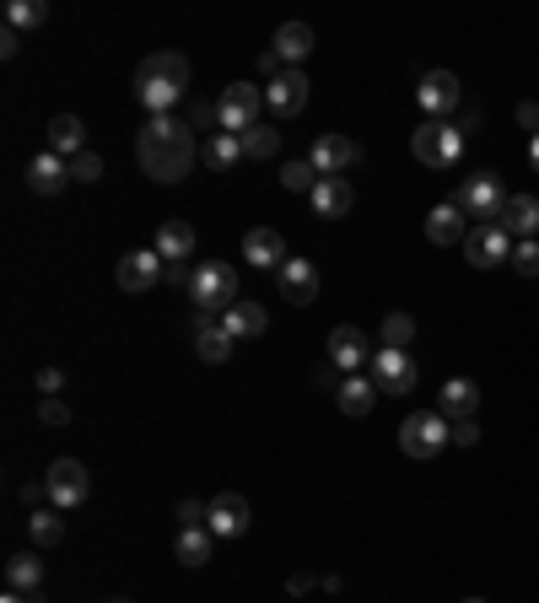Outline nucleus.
Segmentation results:
<instances>
[{
  "mask_svg": "<svg viewBox=\"0 0 539 603\" xmlns=\"http://www.w3.org/2000/svg\"><path fill=\"white\" fill-rule=\"evenodd\" d=\"M0 603H38V593H5Z\"/></svg>",
  "mask_w": 539,
  "mask_h": 603,
  "instance_id": "nucleus-48",
  "label": "nucleus"
},
{
  "mask_svg": "<svg viewBox=\"0 0 539 603\" xmlns=\"http://www.w3.org/2000/svg\"><path fill=\"white\" fill-rule=\"evenodd\" d=\"M195 248H200V237H195L190 221H162V227H157V254H162L168 265H190Z\"/></svg>",
  "mask_w": 539,
  "mask_h": 603,
  "instance_id": "nucleus-20",
  "label": "nucleus"
},
{
  "mask_svg": "<svg viewBox=\"0 0 539 603\" xmlns=\"http://www.w3.org/2000/svg\"><path fill=\"white\" fill-rule=\"evenodd\" d=\"M410 339H415V318H410V313H389V318H383V345L404 350Z\"/></svg>",
  "mask_w": 539,
  "mask_h": 603,
  "instance_id": "nucleus-38",
  "label": "nucleus"
},
{
  "mask_svg": "<svg viewBox=\"0 0 539 603\" xmlns=\"http://www.w3.org/2000/svg\"><path fill=\"white\" fill-rule=\"evenodd\" d=\"M232 345H238V339L227 335V324H221L216 313H200V318H195V350H200V361H210V367L227 361Z\"/></svg>",
  "mask_w": 539,
  "mask_h": 603,
  "instance_id": "nucleus-23",
  "label": "nucleus"
},
{
  "mask_svg": "<svg viewBox=\"0 0 539 603\" xmlns=\"http://www.w3.org/2000/svg\"><path fill=\"white\" fill-rule=\"evenodd\" d=\"M135 162L146 178L157 184H184L200 162V146H195V125L179 119V114H157L146 130L135 135Z\"/></svg>",
  "mask_w": 539,
  "mask_h": 603,
  "instance_id": "nucleus-1",
  "label": "nucleus"
},
{
  "mask_svg": "<svg viewBox=\"0 0 539 603\" xmlns=\"http://www.w3.org/2000/svg\"><path fill=\"white\" fill-rule=\"evenodd\" d=\"M529 167H535V173H539V135H535V140H529Z\"/></svg>",
  "mask_w": 539,
  "mask_h": 603,
  "instance_id": "nucleus-49",
  "label": "nucleus"
},
{
  "mask_svg": "<svg viewBox=\"0 0 539 603\" xmlns=\"http://www.w3.org/2000/svg\"><path fill=\"white\" fill-rule=\"evenodd\" d=\"M507 237H518V243H529V237H539V200L535 195H513L507 200V210H502V221H496Z\"/></svg>",
  "mask_w": 539,
  "mask_h": 603,
  "instance_id": "nucleus-24",
  "label": "nucleus"
},
{
  "mask_svg": "<svg viewBox=\"0 0 539 603\" xmlns=\"http://www.w3.org/2000/svg\"><path fill=\"white\" fill-rule=\"evenodd\" d=\"M27 534L38 549H55V544H66V518H60V507H38L33 518H27Z\"/></svg>",
  "mask_w": 539,
  "mask_h": 603,
  "instance_id": "nucleus-31",
  "label": "nucleus"
},
{
  "mask_svg": "<svg viewBox=\"0 0 539 603\" xmlns=\"http://www.w3.org/2000/svg\"><path fill=\"white\" fill-rule=\"evenodd\" d=\"M221 324H227V335H232V339H254V335H265V329H270L265 308H260V302H243V297L221 313Z\"/></svg>",
  "mask_w": 539,
  "mask_h": 603,
  "instance_id": "nucleus-28",
  "label": "nucleus"
},
{
  "mask_svg": "<svg viewBox=\"0 0 539 603\" xmlns=\"http://www.w3.org/2000/svg\"><path fill=\"white\" fill-rule=\"evenodd\" d=\"M454 442H459V448H474V442H480V426H474V420H454Z\"/></svg>",
  "mask_w": 539,
  "mask_h": 603,
  "instance_id": "nucleus-45",
  "label": "nucleus"
},
{
  "mask_svg": "<svg viewBox=\"0 0 539 603\" xmlns=\"http://www.w3.org/2000/svg\"><path fill=\"white\" fill-rule=\"evenodd\" d=\"M513 269H518L524 280H535V275H539V237H529V243H518V248H513Z\"/></svg>",
  "mask_w": 539,
  "mask_h": 603,
  "instance_id": "nucleus-40",
  "label": "nucleus"
},
{
  "mask_svg": "<svg viewBox=\"0 0 539 603\" xmlns=\"http://www.w3.org/2000/svg\"><path fill=\"white\" fill-rule=\"evenodd\" d=\"M238 162H243V140H238V135H210V140H205V167L227 173V167H238Z\"/></svg>",
  "mask_w": 539,
  "mask_h": 603,
  "instance_id": "nucleus-34",
  "label": "nucleus"
},
{
  "mask_svg": "<svg viewBox=\"0 0 539 603\" xmlns=\"http://www.w3.org/2000/svg\"><path fill=\"white\" fill-rule=\"evenodd\" d=\"M308 86H313V81H308L302 70H280L265 86V108L275 119H297V114L308 108Z\"/></svg>",
  "mask_w": 539,
  "mask_h": 603,
  "instance_id": "nucleus-13",
  "label": "nucleus"
},
{
  "mask_svg": "<svg viewBox=\"0 0 539 603\" xmlns=\"http://www.w3.org/2000/svg\"><path fill=\"white\" fill-rule=\"evenodd\" d=\"M44 16H49V5H44V0H11V5H5V27H16V33L44 27Z\"/></svg>",
  "mask_w": 539,
  "mask_h": 603,
  "instance_id": "nucleus-36",
  "label": "nucleus"
},
{
  "mask_svg": "<svg viewBox=\"0 0 539 603\" xmlns=\"http://www.w3.org/2000/svg\"><path fill=\"white\" fill-rule=\"evenodd\" d=\"M190 297L200 302V313H227V308L238 302V269L221 265V259H205V265H195Z\"/></svg>",
  "mask_w": 539,
  "mask_h": 603,
  "instance_id": "nucleus-5",
  "label": "nucleus"
},
{
  "mask_svg": "<svg viewBox=\"0 0 539 603\" xmlns=\"http://www.w3.org/2000/svg\"><path fill=\"white\" fill-rule=\"evenodd\" d=\"M470 237V221H465V210L454 200L432 205V216H426V243H437V248H454V243H465Z\"/></svg>",
  "mask_w": 539,
  "mask_h": 603,
  "instance_id": "nucleus-19",
  "label": "nucleus"
},
{
  "mask_svg": "<svg viewBox=\"0 0 539 603\" xmlns=\"http://www.w3.org/2000/svg\"><path fill=\"white\" fill-rule=\"evenodd\" d=\"M330 367L335 372H362V367H372V345H367V335L356 329V324H340V329H330Z\"/></svg>",
  "mask_w": 539,
  "mask_h": 603,
  "instance_id": "nucleus-14",
  "label": "nucleus"
},
{
  "mask_svg": "<svg viewBox=\"0 0 539 603\" xmlns=\"http://www.w3.org/2000/svg\"><path fill=\"white\" fill-rule=\"evenodd\" d=\"M415 103H421V114L448 119V114L465 103V86H459V76H454V70H426V76H421V86H415Z\"/></svg>",
  "mask_w": 539,
  "mask_h": 603,
  "instance_id": "nucleus-9",
  "label": "nucleus"
},
{
  "mask_svg": "<svg viewBox=\"0 0 539 603\" xmlns=\"http://www.w3.org/2000/svg\"><path fill=\"white\" fill-rule=\"evenodd\" d=\"M44 485H49V501L60 507V512H76L81 501H87V490H92V474L81 459H55L49 474H44Z\"/></svg>",
  "mask_w": 539,
  "mask_h": 603,
  "instance_id": "nucleus-7",
  "label": "nucleus"
},
{
  "mask_svg": "<svg viewBox=\"0 0 539 603\" xmlns=\"http://www.w3.org/2000/svg\"><path fill=\"white\" fill-rule=\"evenodd\" d=\"M367 378H372L383 394H410V389L421 383V367L410 361V350H394V345H383V350H372V367H367Z\"/></svg>",
  "mask_w": 539,
  "mask_h": 603,
  "instance_id": "nucleus-8",
  "label": "nucleus"
},
{
  "mask_svg": "<svg viewBox=\"0 0 539 603\" xmlns=\"http://www.w3.org/2000/svg\"><path fill=\"white\" fill-rule=\"evenodd\" d=\"M135 97L151 108V119L157 114H173L179 108V97H184V86H173V81H157V76H135Z\"/></svg>",
  "mask_w": 539,
  "mask_h": 603,
  "instance_id": "nucleus-29",
  "label": "nucleus"
},
{
  "mask_svg": "<svg viewBox=\"0 0 539 603\" xmlns=\"http://www.w3.org/2000/svg\"><path fill=\"white\" fill-rule=\"evenodd\" d=\"M44 135H49V151H55V156H66V162L87 151V125H81L76 114H55Z\"/></svg>",
  "mask_w": 539,
  "mask_h": 603,
  "instance_id": "nucleus-26",
  "label": "nucleus"
},
{
  "mask_svg": "<svg viewBox=\"0 0 539 603\" xmlns=\"http://www.w3.org/2000/svg\"><path fill=\"white\" fill-rule=\"evenodd\" d=\"M518 125L539 135V103H518Z\"/></svg>",
  "mask_w": 539,
  "mask_h": 603,
  "instance_id": "nucleus-47",
  "label": "nucleus"
},
{
  "mask_svg": "<svg viewBox=\"0 0 539 603\" xmlns=\"http://www.w3.org/2000/svg\"><path fill=\"white\" fill-rule=\"evenodd\" d=\"M205 518H210V507H200V501H179V523H184V529H205Z\"/></svg>",
  "mask_w": 539,
  "mask_h": 603,
  "instance_id": "nucleus-44",
  "label": "nucleus"
},
{
  "mask_svg": "<svg viewBox=\"0 0 539 603\" xmlns=\"http://www.w3.org/2000/svg\"><path fill=\"white\" fill-rule=\"evenodd\" d=\"M16 49H22V33H16V27H5V33H0V55H5V60H16Z\"/></svg>",
  "mask_w": 539,
  "mask_h": 603,
  "instance_id": "nucleus-46",
  "label": "nucleus"
},
{
  "mask_svg": "<svg viewBox=\"0 0 539 603\" xmlns=\"http://www.w3.org/2000/svg\"><path fill=\"white\" fill-rule=\"evenodd\" d=\"M5 582H11V593H38V588H44V560L11 555V560H5Z\"/></svg>",
  "mask_w": 539,
  "mask_h": 603,
  "instance_id": "nucleus-32",
  "label": "nucleus"
},
{
  "mask_svg": "<svg viewBox=\"0 0 539 603\" xmlns=\"http://www.w3.org/2000/svg\"><path fill=\"white\" fill-rule=\"evenodd\" d=\"M60 389H66V372H60V367H44V372H38V394H44V399H60Z\"/></svg>",
  "mask_w": 539,
  "mask_h": 603,
  "instance_id": "nucleus-42",
  "label": "nucleus"
},
{
  "mask_svg": "<svg viewBox=\"0 0 539 603\" xmlns=\"http://www.w3.org/2000/svg\"><path fill=\"white\" fill-rule=\"evenodd\" d=\"M465 603H485V599H465Z\"/></svg>",
  "mask_w": 539,
  "mask_h": 603,
  "instance_id": "nucleus-51",
  "label": "nucleus"
},
{
  "mask_svg": "<svg viewBox=\"0 0 539 603\" xmlns=\"http://www.w3.org/2000/svg\"><path fill=\"white\" fill-rule=\"evenodd\" d=\"M114 280H119V291H151L157 280H168V259L157 254V248H135V254H125L119 259V269H114Z\"/></svg>",
  "mask_w": 539,
  "mask_h": 603,
  "instance_id": "nucleus-12",
  "label": "nucleus"
},
{
  "mask_svg": "<svg viewBox=\"0 0 539 603\" xmlns=\"http://www.w3.org/2000/svg\"><path fill=\"white\" fill-rule=\"evenodd\" d=\"M114 603H135V599H114Z\"/></svg>",
  "mask_w": 539,
  "mask_h": 603,
  "instance_id": "nucleus-50",
  "label": "nucleus"
},
{
  "mask_svg": "<svg viewBox=\"0 0 539 603\" xmlns=\"http://www.w3.org/2000/svg\"><path fill=\"white\" fill-rule=\"evenodd\" d=\"M308 200H313V216H324V221H340V216H351V205H356V189H351L345 178H319V189H313Z\"/></svg>",
  "mask_w": 539,
  "mask_h": 603,
  "instance_id": "nucleus-25",
  "label": "nucleus"
},
{
  "mask_svg": "<svg viewBox=\"0 0 539 603\" xmlns=\"http://www.w3.org/2000/svg\"><path fill=\"white\" fill-rule=\"evenodd\" d=\"M190 125H195V130H216V135H221V119H216V103H195V108H190Z\"/></svg>",
  "mask_w": 539,
  "mask_h": 603,
  "instance_id": "nucleus-43",
  "label": "nucleus"
},
{
  "mask_svg": "<svg viewBox=\"0 0 539 603\" xmlns=\"http://www.w3.org/2000/svg\"><path fill=\"white\" fill-rule=\"evenodd\" d=\"M38 420H44V426H70L76 415H70L66 399H44V404H38Z\"/></svg>",
  "mask_w": 539,
  "mask_h": 603,
  "instance_id": "nucleus-41",
  "label": "nucleus"
},
{
  "mask_svg": "<svg viewBox=\"0 0 539 603\" xmlns=\"http://www.w3.org/2000/svg\"><path fill=\"white\" fill-rule=\"evenodd\" d=\"M70 178H76V184H98V178H103V156H98V151L70 156Z\"/></svg>",
  "mask_w": 539,
  "mask_h": 603,
  "instance_id": "nucleus-39",
  "label": "nucleus"
},
{
  "mask_svg": "<svg viewBox=\"0 0 539 603\" xmlns=\"http://www.w3.org/2000/svg\"><path fill=\"white\" fill-rule=\"evenodd\" d=\"M513 237L496 227V221H485V227H470V237H465V259L474 269H496V265H513Z\"/></svg>",
  "mask_w": 539,
  "mask_h": 603,
  "instance_id": "nucleus-10",
  "label": "nucleus"
},
{
  "mask_svg": "<svg viewBox=\"0 0 539 603\" xmlns=\"http://www.w3.org/2000/svg\"><path fill=\"white\" fill-rule=\"evenodd\" d=\"M210 529H179V544H173V555H179V566H205L210 560Z\"/></svg>",
  "mask_w": 539,
  "mask_h": 603,
  "instance_id": "nucleus-33",
  "label": "nucleus"
},
{
  "mask_svg": "<svg viewBox=\"0 0 539 603\" xmlns=\"http://www.w3.org/2000/svg\"><path fill=\"white\" fill-rule=\"evenodd\" d=\"M280 189H286V195H313V189H319V167H313L308 156H291V162L280 167Z\"/></svg>",
  "mask_w": 539,
  "mask_h": 603,
  "instance_id": "nucleus-35",
  "label": "nucleus"
},
{
  "mask_svg": "<svg viewBox=\"0 0 539 603\" xmlns=\"http://www.w3.org/2000/svg\"><path fill=\"white\" fill-rule=\"evenodd\" d=\"M260 108H265V86L254 81H232L221 97H216V119H221V135H243L260 125Z\"/></svg>",
  "mask_w": 539,
  "mask_h": 603,
  "instance_id": "nucleus-4",
  "label": "nucleus"
},
{
  "mask_svg": "<svg viewBox=\"0 0 539 603\" xmlns=\"http://www.w3.org/2000/svg\"><path fill=\"white\" fill-rule=\"evenodd\" d=\"M275 280H280V297L291 302V308H308V302H319V265L313 259H286V265L275 269Z\"/></svg>",
  "mask_w": 539,
  "mask_h": 603,
  "instance_id": "nucleus-15",
  "label": "nucleus"
},
{
  "mask_svg": "<svg viewBox=\"0 0 539 603\" xmlns=\"http://www.w3.org/2000/svg\"><path fill=\"white\" fill-rule=\"evenodd\" d=\"M437 409H443L448 420H474V409H480V389H474L470 378H454V383H443Z\"/></svg>",
  "mask_w": 539,
  "mask_h": 603,
  "instance_id": "nucleus-27",
  "label": "nucleus"
},
{
  "mask_svg": "<svg viewBox=\"0 0 539 603\" xmlns=\"http://www.w3.org/2000/svg\"><path fill=\"white\" fill-rule=\"evenodd\" d=\"M243 259L254 269H280L291 254H286V237H280L275 227H249V232H243Z\"/></svg>",
  "mask_w": 539,
  "mask_h": 603,
  "instance_id": "nucleus-18",
  "label": "nucleus"
},
{
  "mask_svg": "<svg viewBox=\"0 0 539 603\" xmlns=\"http://www.w3.org/2000/svg\"><path fill=\"white\" fill-rule=\"evenodd\" d=\"M308 162L319 167V178H340L351 162H356V140H345V135H319L313 146H308Z\"/></svg>",
  "mask_w": 539,
  "mask_h": 603,
  "instance_id": "nucleus-17",
  "label": "nucleus"
},
{
  "mask_svg": "<svg viewBox=\"0 0 539 603\" xmlns=\"http://www.w3.org/2000/svg\"><path fill=\"white\" fill-rule=\"evenodd\" d=\"M410 151H415V162H421V167L448 173V167H459V156H465V130H459V125H448V119H426L421 130L410 135Z\"/></svg>",
  "mask_w": 539,
  "mask_h": 603,
  "instance_id": "nucleus-2",
  "label": "nucleus"
},
{
  "mask_svg": "<svg viewBox=\"0 0 539 603\" xmlns=\"http://www.w3.org/2000/svg\"><path fill=\"white\" fill-rule=\"evenodd\" d=\"M66 184H70V162H66V156L38 151V156L27 162V189H33V195L55 200V195H66Z\"/></svg>",
  "mask_w": 539,
  "mask_h": 603,
  "instance_id": "nucleus-16",
  "label": "nucleus"
},
{
  "mask_svg": "<svg viewBox=\"0 0 539 603\" xmlns=\"http://www.w3.org/2000/svg\"><path fill=\"white\" fill-rule=\"evenodd\" d=\"M448 442H454V420H448L443 409H415V415H404L400 448L410 459H437Z\"/></svg>",
  "mask_w": 539,
  "mask_h": 603,
  "instance_id": "nucleus-3",
  "label": "nucleus"
},
{
  "mask_svg": "<svg viewBox=\"0 0 539 603\" xmlns=\"http://www.w3.org/2000/svg\"><path fill=\"white\" fill-rule=\"evenodd\" d=\"M205 507H210L205 529L216 538H243L249 534V523H254V507H249V496H238V490H221V496L205 501Z\"/></svg>",
  "mask_w": 539,
  "mask_h": 603,
  "instance_id": "nucleus-11",
  "label": "nucleus"
},
{
  "mask_svg": "<svg viewBox=\"0 0 539 603\" xmlns=\"http://www.w3.org/2000/svg\"><path fill=\"white\" fill-rule=\"evenodd\" d=\"M335 404H340V415L362 420V415L378 404V383H372L367 372H351V378H340L335 383Z\"/></svg>",
  "mask_w": 539,
  "mask_h": 603,
  "instance_id": "nucleus-21",
  "label": "nucleus"
},
{
  "mask_svg": "<svg viewBox=\"0 0 539 603\" xmlns=\"http://www.w3.org/2000/svg\"><path fill=\"white\" fill-rule=\"evenodd\" d=\"M507 200H513V195L502 189L496 173H470V178L459 184V195H454V205H459L465 216H480V227H485V221H502Z\"/></svg>",
  "mask_w": 539,
  "mask_h": 603,
  "instance_id": "nucleus-6",
  "label": "nucleus"
},
{
  "mask_svg": "<svg viewBox=\"0 0 539 603\" xmlns=\"http://www.w3.org/2000/svg\"><path fill=\"white\" fill-rule=\"evenodd\" d=\"M243 156H280V130H265V125H254V130L243 135Z\"/></svg>",
  "mask_w": 539,
  "mask_h": 603,
  "instance_id": "nucleus-37",
  "label": "nucleus"
},
{
  "mask_svg": "<svg viewBox=\"0 0 539 603\" xmlns=\"http://www.w3.org/2000/svg\"><path fill=\"white\" fill-rule=\"evenodd\" d=\"M270 49L280 55V66H286V70H297L308 55H313V27H308V22H280Z\"/></svg>",
  "mask_w": 539,
  "mask_h": 603,
  "instance_id": "nucleus-22",
  "label": "nucleus"
},
{
  "mask_svg": "<svg viewBox=\"0 0 539 603\" xmlns=\"http://www.w3.org/2000/svg\"><path fill=\"white\" fill-rule=\"evenodd\" d=\"M135 76H157V81H173V86H190V60L179 49H162V55H146Z\"/></svg>",
  "mask_w": 539,
  "mask_h": 603,
  "instance_id": "nucleus-30",
  "label": "nucleus"
}]
</instances>
